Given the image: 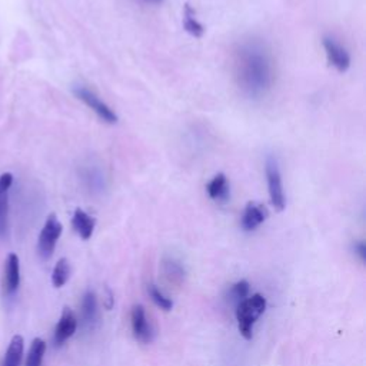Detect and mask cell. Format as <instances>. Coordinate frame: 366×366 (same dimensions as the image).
Returning <instances> with one entry per match:
<instances>
[{"label":"cell","instance_id":"obj_1","mask_svg":"<svg viewBox=\"0 0 366 366\" xmlns=\"http://www.w3.org/2000/svg\"><path fill=\"white\" fill-rule=\"evenodd\" d=\"M235 79L248 98L259 99L270 90L275 81V65L270 51L261 40L239 44L233 59Z\"/></svg>","mask_w":366,"mask_h":366},{"label":"cell","instance_id":"obj_2","mask_svg":"<svg viewBox=\"0 0 366 366\" xmlns=\"http://www.w3.org/2000/svg\"><path fill=\"white\" fill-rule=\"evenodd\" d=\"M266 309V299L259 295L254 293L250 298H246L242 300L241 304H237L236 308V321L237 326H239L241 335L249 341L253 337V326L257 324V321L263 315Z\"/></svg>","mask_w":366,"mask_h":366},{"label":"cell","instance_id":"obj_3","mask_svg":"<svg viewBox=\"0 0 366 366\" xmlns=\"http://www.w3.org/2000/svg\"><path fill=\"white\" fill-rule=\"evenodd\" d=\"M265 172H266L267 192H269L270 203H272L275 211L282 212L286 206V196L283 190L280 168L278 164V159L275 156H267Z\"/></svg>","mask_w":366,"mask_h":366},{"label":"cell","instance_id":"obj_4","mask_svg":"<svg viewBox=\"0 0 366 366\" xmlns=\"http://www.w3.org/2000/svg\"><path fill=\"white\" fill-rule=\"evenodd\" d=\"M63 226L56 218V215H51L46 219L43 229L39 235V241H38V252L40 254L42 259H49L56 248V244L59 241V237L62 235Z\"/></svg>","mask_w":366,"mask_h":366},{"label":"cell","instance_id":"obj_5","mask_svg":"<svg viewBox=\"0 0 366 366\" xmlns=\"http://www.w3.org/2000/svg\"><path fill=\"white\" fill-rule=\"evenodd\" d=\"M75 94L81 99L88 107H90L94 114H96L103 122L114 125L118 122V115L114 112L112 109H110L103 101L99 99V96L94 92H92L90 89L85 88V86H77L75 88Z\"/></svg>","mask_w":366,"mask_h":366},{"label":"cell","instance_id":"obj_6","mask_svg":"<svg viewBox=\"0 0 366 366\" xmlns=\"http://www.w3.org/2000/svg\"><path fill=\"white\" fill-rule=\"evenodd\" d=\"M324 47L330 66L341 73H345L351 68V55L341 43H338L333 38L326 36L324 38Z\"/></svg>","mask_w":366,"mask_h":366},{"label":"cell","instance_id":"obj_7","mask_svg":"<svg viewBox=\"0 0 366 366\" xmlns=\"http://www.w3.org/2000/svg\"><path fill=\"white\" fill-rule=\"evenodd\" d=\"M77 329V319L76 315L70 308H65L62 312L60 319L55 328V337L53 342L56 346H62L69 338L75 335V332Z\"/></svg>","mask_w":366,"mask_h":366},{"label":"cell","instance_id":"obj_8","mask_svg":"<svg viewBox=\"0 0 366 366\" xmlns=\"http://www.w3.org/2000/svg\"><path fill=\"white\" fill-rule=\"evenodd\" d=\"M13 183V174L3 173L0 177V237H5L9 225V192Z\"/></svg>","mask_w":366,"mask_h":366},{"label":"cell","instance_id":"obj_9","mask_svg":"<svg viewBox=\"0 0 366 366\" xmlns=\"http://www.w3.org/2000/svg\"><path fill=\"white\" fill-rule=\"evenodd\" d=\"M266 218H267V211L263 205L257 202H249L244 211L241 226L244 231L252 232L254 229H258L266 220Z\"/></svg>","mask_w":366,"mask_h":366},{"label":"cell","instance_id":"obj_10","mask_svg":"<svg viewBox=\"0 0 366 366\" xmlns=\"http://www.w3.org/2000/svg\"><path fill=\"white\" fill-rule=\"evenodd\" d=\"M19 285H21L19 257L16 253H9V257L6 259V265H5V279H3L5 293L9 296L13 295L19 289Z\"/></svg>","mask_w":366,"mask_h":366},{"label":"cell","instance_id":"obj_11","mask_svg":"<svg viewBox=\"0 0 366 366\" xmlns=\"http://www.w3.org/2000/svg\"><path fill=\"white\" fill-rule=\"evenodd\" d=\"M132 329L133 335L139 342L149 343L153 338V332L148 322L146 312L142 305H136L132 311Z\"/></svg>","mask_w":366,"mask_h":366},{"label":"cell","instance_id":"obj_12","mask_svg":"<svg viewBox=\"0 0 366 366\" xmlns=\"http://www.w3.org/2000/svg\"><path fill=\"white\" fill-rule=\"evenodd\" d=\"M206 192L209 198L216 202H226L231 196V185L224 173H218L206 185Z\"/></svg>","mask_w":366,"mask_h":366},{"label":"cell","instance_id":"obj_13","mask_svg":"<svg viewBox=\"0 0 366 366\" xmlns=\"http://www.w3.org/2000/svg\"><path fill=\"white\" fill-rule=\"evenodd\" d=\"M72 226L82 239L88 241L93 235L94 226H96V219L82 209H76L72 218Z\"/></svg>","mask_w":366,"mask_h":366},{"label":"cell","instance_id":"obj_14","mask_svg":"<svg viewBox=\"0 0 366 366\" xmlns=\"http://www.w3.org/2000/svg\"><path fill=\"white\" fill-rule=\"evenodd\" d=\"M82 322L85 326H92L98 316V300L93 291H88L82 299Z\"/></svg>","mask_w":366,"mask_h":366},{"label":"cell","instance_id":"obj_15","mask_svg":"<svg viewBox=\"0 0 366 366\" xmlns=\"http://www.w3.org/2000/svg\"><path fill=\"white\" fill-rule=\"evenodd\" d=\"M25 341L21 335H14L9 343L2 366H19L23 356Z\"/></svg>","mask_w":366,"mask_h":366},{"label":"cell","instance_id":"obj_16","mask_svg":"<svg viewBox=\"0 0 366 366\" xmlns=\"http://www.w3.org/2000/svg\"><path fill=\"white\" fill-rule=\"evenodd\" d=\"M183 27L190 36L198 38V39L202 38L205 34L203 25L196 19V13L189 3L185 5V10H183Z\"/></svg>","mask_w":366,"mask_h":366},{"label":"cell","instance_id":"obj_17","mask_svg":"<svg viewBox=\"0 0 366 366\" xmlns=\"http://www.w3.org/2000/svg\"><path fill=\"white\" fill-rule=\"evenodd\" d=\"M70 278V263L68 259H60L55 269H53V274H52V282L55 288H62L63 285H65Z\"/></svg>","mask_w":366,"mask_h":366},{"label":"cell","instance_id":"obj_18","mask_svg":"<svg viewBox=\"0 0 366 366\" xmlns=\"http://www.w3.org/2000/svg\"><path fill=\"white\" fill-rule=\"evenodd\" d=\"M44 352H46L44 341L40 338H36L34 342H31L30 351L26 359V366H42Z\"/></svg>","mask_w":366,"mask_h":366},{"label":"cell","instance_id":"obj_19","mask_svg":"<svg viewBox=\"0 0 366 366\" xmlns=\"http://www.w3.org/2000/svg\"><path fill=\"white\" fill-rule=\"evenodd\" d=\"M249 296V283L246 280L236 282L231 288V299L235 300L236 304H241Z\"/></svg>","mask_w":366,"mask_h":366},{"label":"cell","instance_id":"obj_20","mask_svg":"<svg viewBox=\"0 0 366 366\" xmlns=\"http://www.w3.org/2000/svg\"><path fill=\"white\" fill-rule=\"evenodd\" d=\"M149 292H151V298L153 299L155 304H156L159 308H161V309H164V311H170V309L173 308V302H172L168 296H165L161 291H159L155 285L151 286Z\"/></svg>","mask_w":366,"mask_h":366},{"label":"cell","instance_id":"obj_21","mask_svg":"<svg viewBox=\"0 0 366 366\" xmlns=\"http://www.w3.org/2000/svg\"><path fill=\"white\" fill-rule=\"evenodd\" d=\"M355 250H356V253L359 254V257H361V259H362V261H365V259H366V246H365V244H363V242H359V244H356V245H355Z\"/></svg>","mask_w":366,"mask_h":366},{"label":"cell","instance_id":"obj_22","mask_svg":"<svg viewBox=\"0 0 366 366\" xmlns=\"http://www.w3.org/2000/svg\"><path fill=\"white\" fill-rule=\"evenodd\" d=\"M140 2H143V3H149V5H159V3H162L164 0H140Z\"/></svg>","mask_w":366,"mask_h":366}]
</instances>
